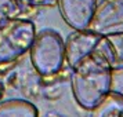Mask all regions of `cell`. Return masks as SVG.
Here are the masks:
<instances>
[{
	"label": "cell",
	"mask_w": 123,
	"mask_h": 117,
	"mask_svg": "<svg viewBox=\"0 0 123 117\" xmlns=\"http://www.w3.org/2000/svg\"><path fill=\"white\" fill-rule=\"evenodd\" d=\"M71 70L73 98L86 110H93L112 91L113 70L97 51L78 62Z\"/></svg>",
	"instance_id": "cell-1"
},
{
	"label": "cell",
	"mask_w": 123,
	"mask_h": 117,
	"mask_svg": "<svg viewBox=\"0 0 123 117\" xmlns=\"http://www.w3.org/2000/svg\"><path fill=\"white\" fill-rule=\"evenodd\" d=\"M29 51L32 65L43 77L57 74L65 65V41L55 30L46 29L36 33Z\"/></svg>",
	"instance_id": "cell-2"
},
{
	"label": "cell",
	"mask_w": 123,
	"mask_h": 117,
	"mask_svg": "<svg viewBox=\"0 0 123 117\" xmlns=\"http://www.w3.org/2000/svg\"><path fill=\"white\" fill-rule=\"evenodd\" d=\"M36 28L29 19L15 18L0 26V65L15 62L25 55L35 40Z\"/></svg>",
	"instance_id": "cell-3"
},
{
	"label": "cell",
	"mask_w": 123,
	"mask_h": 117,
	"mask_svg": "<svg viewBox=\"0 0 123 117\" xmlns=\"http://www.w3.org/2000/svg\"><path fill=\"white\" fill-rule=\"evenodd\" d=\"M87 29L102 37L123 33V0H104L97 6Z\"/></svg>",
	"instance_id": "cell-4"
},
{
	"label": "cell",
	"mask_w": 123,
	"mask_h": 117,
	"mask_svg": "<svg viewBox=\"0 0 123 117\" xmlns=\"http://www.w3.org/2000/svg\"><path fill=\"white\" fill-rule=\"evenodd\" d=\"M102 36L91 32L89 29L75 30L68 36L65 41V62L69 67H73L83 58L93 54L100 44Z\"/></svg>",
	"instance_id": "cell-5"
},
{
	"label": "cell",
	"mask_w": 123,
	"mask_h": 117,
	"mask_svg": "<svg viewBox=\"0 0 123 117\" xmlns=\"http://www.w3.org/2000/svg\"><path fill=\"white\" fill-rule=\"evenodd\" d=\"M64 21L73 30H84L97 8V0H57Z\"/></svg>",
	"instance_id": "cell-6"
},
{
	"label": "cell",
	"mask_w": 123,
	"mask_h": 117,
	"mask_svg": "<svg viewBox=\"0 0 123 117\" xmlns=\"http://www.w3.org/2000/svg\"><path fill=\"white\" fill-rule=\"evenodd\" d=\"M95 51L105 58L113 72L123 70V33L102 37Z\"/></svg>",
	"instance_id": "cell-7"
},
{
	"label": "cell",
	"mask_w": 123,
	"mask_h": 117,
	"mask_svg": "<svg viewBox=\"0 0 123 117\" xmlns=\"http://www.w3.org/2000/svg\"><path fill=\"white\" fill-rule=\"evenodd\" d=\"M0 117H39V110L25 99H8L0 102Z\"/></svg>",
	"instance_id": "cell-8"
},
{
	"label": "cell",
	"mask_w": 123,
	"mask_h": 117,
	"mask_svg": "<svg viewBox=\"0 0 123 117\" xmlns=\"http://www.w3.org/2000/svg\"><path fill=\"white\" fill-rule=\"evenodd\" d=\"M91 111L93 117H123V95L111 91Z\"/></svg>",
	"instance_id": "cell-9"
},
{
	"label": "cell",
	"mask_w": 123,
	"mask_h": 117,
	"mask_svg": "<svg viewBox=\"0 0 123 117\" xmlns=\"http://www.w3.org/2000/svg\"><path fill=\"white\" fill-rule=\"evenodd\" d=\"M24 7L15 0H0V26L19 17Z\"/></svg>",
	"instance_id": "cell-10"
},
{
	"label": "cell",
	"mask_w": 123,
	"mask_h": 117,
	"mask_svg": "<svg viewBox=\"0 0 123 117\" xmlns=\"http://www.w3.org/2000/svg\"><path fill=\"white\" fill-rule=\"evenodd\" d=\"M22 7H54L57 0H15Z\"/></svg>",
	"instance_id": "cell-11"
},
{
	"label": "cell",
	"mask_w": 123,
	"mask_h": 117,
	"mask_svg": "<svg viewBox=\"0 0 123 117\" xmlns=\"http://www.w3.org/2000/svg\"><path fill=\"white\" fill-rule=\"evenodd\" d=\"M3 96V85H1V83H0V98Z\"/></svg>",
	"instance_id": "cell-12"
}]
</instances>
